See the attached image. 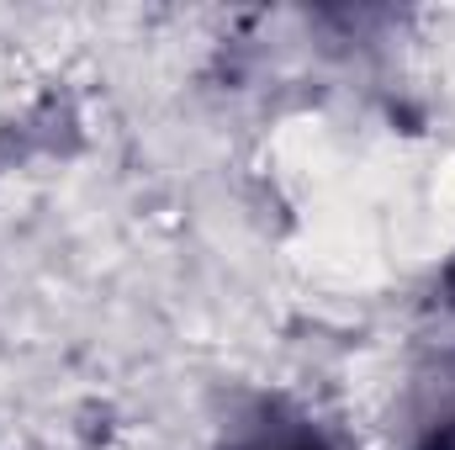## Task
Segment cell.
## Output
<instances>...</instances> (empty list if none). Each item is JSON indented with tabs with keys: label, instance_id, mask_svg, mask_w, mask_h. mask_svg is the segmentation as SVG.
<instances>
[{
	"label": "cell",
	"instance_id": "cell-2",
	"mask_svg": "<svg viewBox=\"0 0 455 450\" xmlns=\"http://www.w3.org/2000/svg\"><path fill=\"white\" fill-rule=\"evenodd\" d=\"M440 286H445V302H451V313H455V254L445 260V276H440Z\"/></svg>",
	"mask_w": 455,
	"mask_h": 450
},
{
	"label": "cell",
	"instance_id": "cell-1",
	"mask_svg": "<svg viewBox=\"0 0 455 450\" xmlns=\"http://www.w3.org/2000/svg\"><path fill=\"white\" fill-rule=\"evenodd\" d=\"M212 450H344V446L291 398H254L218 430Z\"/></svg>",
	"mask_w": 455,
	"mask_h": 450
}]
</instances>
